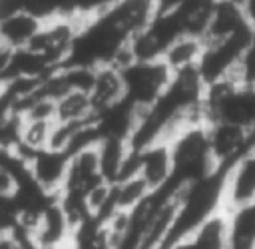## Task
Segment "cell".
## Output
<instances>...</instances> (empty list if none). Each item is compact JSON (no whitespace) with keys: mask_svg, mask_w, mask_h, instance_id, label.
<instances>
[{"mask_svg":"<svg viewBox=\"0 0 255 249\" xmlns=\"http://www.w3.org/2000/svg\"><path fill=\"white\" fill-rule=\"evenodd\" d=\"M167 143L171 151L169 181L175 183L177 187H185L193 181H199L219 171L209 151L205 122H193L183 125L167 139Z\"/></svg>","mask_w":255,"mask_h":249,"instance_id":"obj_1","label":"cell"},{"mask_svg":"<svg viewBox=\"0 0 255 249\" xmlns=\"http://www.w3.org/2000/svg\"><path fill=\"white\" fill-rule=\"evenodd\" d=\"M124 98L135 108H147L169 84L173 72L163 60H131L120 68Z\"/></svg>","mask_w":255,"mask_h":249,"instance_id":"obj_2","label":"cell"},{"mask_svg":"<svg viewBox=\"0 0 255 249\" xmlns=\"http://www.w3.org/2000/svg\"><path fill=\"white\" fill-rule=\"evenodd\" d=\"M209 151L219 171H227L241 155H245L253 141L255 131L229 122H207Z\"/></svg>","mask_w":255,"mask_h":249,"instance_id":"obj_3","label":"cell"},{"mask_svg":"<svg viewBox=\"0 0 255 249\" xmlns=\"http://www.w3.org/2000/svg\"><path fill=\"white\" fill-rule=\"evenodd\" d=\"M70 163V153L60 147H42L28 155V167L34 177V181L44 187L48 193L56 195L66 179Z\"/></svg>","mask_w":255,"mask_h":249,"instance_id":"obj_4","label":"cell"},{"mask_svg":"<svg viewBox=\"0 0 255 249\" xmlns=\"http://www.w3.org/2000/svg\"><path fill=\"white\" fill-rule=\"evenodd\" d=\"M133 173L141 177L149 189L165 185L171 177L169 143L153 141L141 149H133Z\"/></svg>","mask_w":255,"mask_h":249,"instance_id":"obj_5","label":"cell"},{"mask_svg":"<svg viewBox=\"0 0 255 249\" xmlns=\"http://www.w3.org/2000/svg\"><path fill=\"white\" fill-rule=\"evenodd\" d=\"M251 24L253 22L247 18L241 4H235L229 0H217L213 14H211V20L207 24V30L203 34V44L229 38Z\"/></svg>","mask_w":255,"mask_h":249,"instance_id":"obj_6","label":"cell"},{"mask_svg":"<svg viewBox=\"0 0 255 249\" xmlns=\"http://www.w3.org/2000/svg\"><path fill=\"white\" fill-rule=\"evenodd\" d=\"M227 249H255V197L227 207Z\"/></svg>","mask_w":255,"mask_h":249,"instance_id":"obj_7","label":"cell"},{"mask_svg":"<svg viewBox=\"0 0 255 249\" xmlns=\"http://www.w3.org/2000/svg\"><path fill=\"white\" fill-rule=\"evenodd\" d=\"M124 98V80L120 68L112 64L98 66L94 72V84L90 88V100L94 114L120 102Z\"/></svg>","mask_w":255,"mask_h":249,"instance_id":"obj_8","label":"cell"},{"mask_svg":"<svg viewBox=\"0 0 255 249\" xmlns=\"http://www.w3.org/2000/svg\"><path fill=\"white\" fill-rule=\"evenodd\" d=\"M40 26H42V20L26 10L8 14L0 18V44L6 46L8 50L24 48L36 36Z\"/></svg>","mask_w":255,"mask_h":249,"instance_id":"obj_9","label":"cell"},{"mask_svg":"<svg viewBox=\"0 0 255 249\" xmlns=\"http://www.w3.org/2000/svg\"><path fill=\"white\" fill-rule=\"evenodd\" d=\"M56 122L64 124H84V122H94V108L90 94L80 92V90H70L64 96H60L56 102Z\"/></svg>","mask_w":255,"mask_h":249,"instance_id":"obj_10","label":"cell"},{"mask_svg":"<svg viewBox=\"0 0 255 249\" xmlns=\"http://www.w3.org/2000/svg\"><path fill=\"white\" fill-rule=\"evenodd\" d=\"M203 52V40L195 36H179L175 38L163 52L161 60L169 66L171 72L191 68L197 64L199 56Z\"/></svg>","mask_w":255,"mask_h":249,"instance_id":"obj_11","label":"cell"},{"mask_svg":"<svg viewBox=\"0 0 255 249\" xmlns=\"http://www.w3.org/2000/svg\"><path fill=\"white\" fill-rule=\"evenodd\" d=\"M233 78L237 82H241V84L255 86V24H253V32H251L249 44H247V48L243 50V54L239 58V64L235 68Z\"/></svg>","mask_w":255,"mask_h":249,"instance_id":"obj_12","label":"cell"},{"mask_svg":"<svg viewBox=\"0 0 255 249\" xmlns=\"http://www.w3.org/2000/svg\"><path fill=\"white\" fill-rule=\"evenodd\" d=\"M181 0H157V6H159V10H167V8H171V6H175V4H179Z\"/></svg>","mask_w":255,"mask_h":249,"instance_id":"obj_13","label":"cell"},{"mask_svg":"<svg viewBox=\"0 0 255 249\" xmlns=\"http://www.w3.org/2000/svg\"><path fill=\"white\" fill-rule=\"evenodd\" d=\"M229 2H235V4H241V6L245 4V0H229Z\"/></svg>","mask_w":255,"mask_h":249,"instance_id":"obj_14","label":"cell"},{"mask_svg":"<svg viewBox=\"0 0 255 249\" xmlns=\"http://www.w3.org/2000/svg\"><path fill=\"white\" fill-rule=\"evenodd\" d=\"M2 237H4V231H2V229H0V239H2Z\"/></svg>","mask_w":255,"mask_h":249,"instance_id":"obj_15","label":"cell"}]
</instances>
